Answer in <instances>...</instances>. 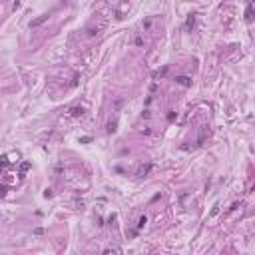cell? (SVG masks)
<instances>
[{
    "mask_svg": "<svg viewBox=\"0 0 255 255\" xmlns=\"http://www.w3.org/2000/svg\"><path fill=\"white\" fill-rule=\"evenodd\" d=\"M166 74H167V66L160 68V70H156V72H154V80H160V78H164Z\"/></svg>",
    "mask_w": 255,
    "mask_h": 255,
    "instance_id": "5b68a950",
    "label": "cell"
},
{
    "mask_svg": "<svg viewBox=\"0 0 255 255\" xmlns=\"http://www.w3.org/2000/svg\"><path fill=\"white\" fill-rule=\"evenodd\" d=\"M176 84L183 86V88H189V86H191V78H189V76H177V78H176Z\"/></svg>",
    "mask_w": 255,
    "mask_h": 255,
    "instance_id": "3957f363",
    "label": "cell"
},
{
    "mask_svg": "<svg viewBox=\"0 0 255 255\" xmlns=\"http://www.w3.org/2000/svg\"><path fill=\"white\" fill-rule=\"evenodd\" d=\"M82 114H84L82 108H74V110H72V116H82Z\"/></svg>",
    "mask_w": 255,
    "mask_h": 255,
    "instance_id": "8fae6325",
    "label": "cell"
},
{
    "mask_svg": "<svg viewBox=\"0 0 255 255\" xmlns=\"http://www.w3.org/2000/svg\"><path fill=\"white\" fill-rule=\"evenodd\" d=\"M134 42H135V46H144V38H142V36H135Z\"/></svg>",
    "mask_w": 255,
    "mask_h": 255,
    "instance_id": "7c38bea8",
    "label": "cell"
},
{
    "mask_svg": "<svg viewBox=\"0 0 255 255\" xmlns=\"http://www.w3.org/2000/svg\"><path fill=\"white\" fill-rule=\"evenodd\" d=\"M48 18H50L48 14H42V16H38V18H34V20L30 22V28H38V26H40V24H44Z\"/></svg>",
    "mask_w": 255,
    "mask_h": 255,
    "instance_id": "7a4b0ae2",
    "label": "cell"
},
{
    "mask_svg": "<svg viewBox=\"0 0 255 255\" xmlns=\"http://www.w3.org/2000/svg\"><path fill=\"white\" fill-rule=\"evenodd\" d=\"M30 166H32V164H30V161H24V164H22V166H20V171H22V173H26V171H28V170H30Z\"/></svg>",
    "mask_w": 255,
    "mask_h": 255,
    "instance_id": "ba28073f",
    "label": "cell"
},
{
    "mask_svg": "<svg viewBox=\"0 0 255 255\" xmlns=\"http://www.w3.org/2000/svg\"><path fill=\"white\" fill-rule=\"evenodd\" d=\"M217 211H219V205H213V209H211V215H217Z\"/></svg>",
    "mask_w": 255,
    "mask_h": 255,
    "instance_id": "4fadbf2b",
    "label": "cell"
},
{
    "mask_svg": "<svg viewBox=\"0 0 255 255\" xmlns=\"http://www.w3.org/2000/svg\"><path fill=\"white\" fill-rule=\"evenodd\" d=\"M193 24H195V14H189L187 20H186V30H191Z\"/></svg>",
    "mask_w": 255,
    "mask_h": 255,
    "instance_id": "8992f818",
    "label": "cell"
},
{
    "mask_svg": "<svg viewBox=\"0 0 255 255\" xmlns=\"http://www.w3.org/2000/svg\"><path fill=\"white\" fill-rule=\"evenodd\" d=\"M8 193V186H0V197H6Z\"/></svg>",
    "mask_w": 255,
    "mask_h": 255,
    "instance_id": "30bf717a",
    "label": "cell"
},
{
    "mask_svg": "<svg viewBox=\"0 0 255 255\" xmlns=\"http://www.w3.org/2000/svg\"><path fill=\"white\" fill-rule=\"evenodd\" d=\"M151 170H154V166H151V164H144V166H140V170H138L135 176H138V177H145Z\"/></svg>",
    "mask_w": 255,
    "mask_h": 255,
    "instance_id": "6da1fadb",
    "label": "cell"
},
{
    "mask_svg": "<svg viewBox=\"0 0 255 255\" xmlns=\"http://www.w3.org/2000/svg\"><path fill=\"white\" fill-rule=\"evenodd\" d=\"M18 6H20V0H14V6H12V8L16 10V8H18Z\"/></svg>",
    "mask_w": 255,
    "mask_h": 255,
    "instance_id": "5bb4252c",
    "label": "cell"
},
{
    "mask_svg": "<svg viewBox=\"0 0 255 255\" xmlns=\"http://www.w3.org/2000/svg\"><path fill=\"white\" fill-rule=\"evenodd\" d=\"M116 126H118V120H112L110 124H108V132H110V134H114V132H116V130H118Z\"/></svg>",
    "mask_w": 255,
    "mask_h": 255,
    "instance_id": "52a82bcc",
    "label": "cell"
},
{
    "mask_svg": "<svg viewBox=\"0 0 255 255\" xmlns=\"http://www.w3.org/2000/svg\"><path fill=\"white\" fill-rule=\"evenodd\" d=\"M245 22H253V4H247V10H245Z\"/></svg>",
    "mask_w": 255,
    "mask_h": 255,
    "instance_id": "277c9868",
    "label": "cell"
},
{
    "mask_svg": "<svg viewBox=\"0 0 255 255\" xmlns=\"http://www.w3.org/2000/svg\"><path fill=\"white\" fill-rule=\"evenodd\" d=\"M145 223H148V217H145V215H142V217H140V221H138V227L142 229V227H144Z\"/></svg>",
    "mask_w": 255,
    "mask_h": 255,
    "instance_id": "9c48e42d",
    "label": "cell"
}]
</instances>
